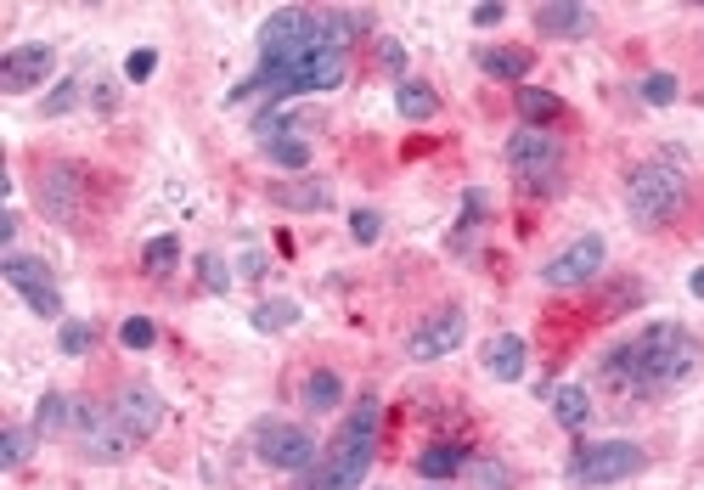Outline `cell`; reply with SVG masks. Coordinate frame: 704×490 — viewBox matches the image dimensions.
I'll list each match as a JSON object with an SVG mask.
<instances>
[{
	"instance_id": "cell-15",
	"label": "cell",
	"mask_w": 704,
	"mask_h": 490,
	"mask_svg": "<svg viewBox=\"0 0 704 490\" xmlns=\"http://www.w3.org/2000/svg\"><path fill=\"white\" fill-rule=\"evenodd\" d=\"M270 203H282V209H299V215H316L333 203V186L316 181V175H299V181H277L270 186Z\"/></svg>"
},
{
	"instance_id": "cell-20",
	"label": "cell",
	"mask_w": 704,
	"mask_h": 490,
	"mask_svg": "<svg viewBox=\"0 0 704 490\" xmlns=\"http://www.w3.org/2000/svg\"><path fill=\"white\" fill-rule=\"evenodd\" d=\"M304 406H310V412H338V400H344V378L333 373V366H316V373H310L304 378Z\"/></svg>"
},
{
	"instance_id": "cell-26",
	"label": "cell",
	"mask_w": 704,
	"mask_h": 490,
	"mask_svg": "<svg viewBox=\"0 0 704 490\" xmlns=\"http://www.w3.org/2000/svg\"><path fill=\"white\" fill-rule=\"evenodd\" d=\"M270 163H282V170H310V141L304 136H282V141H265Z\"/></svg>"
},
{
	"instance_id": "cell-28",
	"label": "cell",
	"mask_w": 704,
	"mask_h": 490,
	"mask_svg": "<svg viewBox=\"0 0 704 490\" xmlns=\"http://www.w3.org/2000/svg\"><path fill=\"white\" fill-rule=\"evenodd\" d=\"M28 452H34V429H7L0 434V468H23L28 463Z\"/></svg>"
},
{
	"instance_id": "cell-13",
	"label": "cell",
	"mask_w": 704,
	"mask_h": 490,
	"mask_svg": "<svg viewBox=\"0 0 704 490\" xmlns=\"http://www.w3.org/2000/svg\"><path fill=\"white\" fill-rule=\"evenodd\" d=\"M113 412H119V423H125L136 440H147V434H159V423H164V400L152 395L147 384H130L119 400H113Z\"/></svg>"
},
{
	"instance_id": "cell-9",
	"label": "cell",
	"mask_w": 704,
	"mask_h": 490,
	"mask_svg": "<svg viewBox=\"0 0 704 490\" xmlns=\"http://www.w3.org/2000/svg\"><path fill=\"white\" fill-rule=\"evenodd\" d=\"M85 186H91V170H80V163H46L41 170V209L57 226H80L85 220Z\"/></svg>"
},
{
	"instance_id": "cell-34",
	"label": "cell",
	"mask_w": 704,
	"mask_h": 490,
	"mask_svg": "<svg viewBox=\"0 0 704 490\" xmlns=\"http://www.w3.org/2000/svg\"><path fill=\"white\" fill-rule=\"evenodd\" d=\"M378 231H383L378 209H356V215H349V237H356V242H378Z\"/></svg>"
},
{
	"instance_id": "cell-21",
	"label": "cell",
	"mask_w": 704,
	"mask_h": 490,
	"mask_svg": "<svg viewBox=\"0 0 704 490\" xmlns=\"http://www.w3.org/2000/svg\"><path fill=\"white\" fill-rule=\"evenodd\" d=\"M553 418H558L564 429H586V418H592V395H586V384L553 389Z\"/></svg>"
},
{
	"instance_id": "cell-14",
	"label": "cell",
	"mask_w": 704,
	"mask_h": 490,
	"mask_svg": "<svg viewBox=\"0 0 704 490\" xmlns=\"http://www.w3.org/2000/svg\"><path fill=\"white\" fill-rule=\"evenodd\" d=\"M530 23H535L541 39H586V34H592V12H586V7H564V0L535 7Z\"/></svg>"
},
{
	"instance_id": "cell-31",
	"label": "cell",
	"mask_w": 704,
	"mask_h": 490,
	"mask_svg": "<svg viewBox=\"0 0 704 490\" xmlns=\"http://www.w3.org/2000/svg\"><path fill=\"white\" fill-rule=\"evenodd\" d=\"M119 344H125V350H152V344H159V327H152L147 316H130V321L119 327Z\"/></svg>"
},
{
	"instance_id": "cell-38",
	"label": "cell",
	"mask_w": 704,
	"mask_h": 490,
	"mask_svg": "<svg viewBox=\"0 0 704 490\" xmlns=\"http://www.w3.org/2000/svg\"><path fill=\"white\" fill-rule=\"evenodd\" d=\"M693 294L704 299V271H693Z\"/></svg>"
},
{
	"instance_id": "cell-5",
	"label": "cell",
	"mask_w": 704,
	"mask_h": 490,
	"mask_svg": "<svg viewBox=\"0 0 704 490\" xmlns=\"http://www.w3.org/2000/svg\"><path fill=\"white\" fill-rule=\"evenodd\" d=\"M648 457H643V445L632 440H598V445H575V457H569V479L586 485V490H598V485H620V479H632L643 474Z\"/></svg>"
},
{
	"instance_id": "cell-33",
	"label": "cell",
	"mask_w": 704,
	"mask_h": 490,
	"mask_svg": "<svg viewBox=\"0 0 704 490\" xmlns=\"http://www.w3.org/2000/svg\"><path fill=\"white\" fill-rule=\"evenodd\" d=\"M152 73H159V52H152V46L125 57V79H130V86H141V79H152Z\"/></svg>"
},
{
	"instance_id": "cell-25",
	"label": "cell",
	"mask_w": 704,
	"mask_h": 490,
	"mask_svg": "<svg viewBox=\"0 0 704 490\" xmlns=\"http://www.w3.org/2000/svg\"><path fill=\"white\" fill-rule=\"evenodd\" d=\"M299 321V305L293 299H265L259 310H254V327L259 333H282V327H293Z\"/></svg>"
},
{
	"instance_id": "cell-1",
	"label": "cell",
	"mask_w": 704,
	"mask_h": 490,
	"mask_svg": "<svg viewBox=\"0 0 704 490\" xmlns=\"http://www.w3.org/2000/svg\"><path fill=\"white\" fill-rule=\"evenodd\" d=\"M704 366L699 333H688L682 321H654L632 344H614L598 366V384L625 395V400H654L665 389H682Z\"/></svg>"
},
{
	"instance_id": "cell-4",
	"label": "cell",
	"mask_w": 704,
	"mask_h": 490,
	"mask_svg": "<svg viewBox=\"0 0 704 490\" xmlns=\"http://www.w3.org/2000/svg\"><path fill=\"white\" fill-rule=\"evenodd\" d=\"M507 170L519 175V186L524 192H558L564 186V141L553 136V130H535V125H524V130H513L507 136Z\"/></svg>"
},
{
	"instance_id": "cell-18",
	"label": "cell",
	"mask_w": 704,
	"mask_h": 490,
	"mask_svg": "<svg viewBox=\"0 0 704 490\" xmlns=\"http://www.w3.org/2000/svg\"><path fill=\"white\" fill-rule=\"evenodd\" d=\"M513 107H519L524 125H535V130H553L558 118H564V102L553 91H541V86H519L513 91Z\"/></svg>"
},
{
	"instance_id": "cell-6",
	"label": "cell",
	"mask_w": 704,
	"mask_h": 490,
	"mask_svg": "<svg viewBox=\"0 0 704 490\" xmlns=\"http://www.w3.org/2000/svg\"><path fill=\"white\" fill-rule=\"evenodd\" d=\"M73 429H80L85 463H125L136 445H141V440L119 423V412H113V406H96V400H80V418H73Z\"/></svg>"
},
{
	"instance_id": "cell-35",
	"label": "cell",
	"mask_w": 704,
	"mask_h": 490,
	"mask_svg": "<svg viewBox=\"0 0 704 490\" xmlns=\"http://www.w3.org/2000/svg\"><path fill=\"white\" fill-rule=\"evenodd\" d=\"M73 107H80V79H62V86L46 96V113L57 118V113H73Z\"/></svg>"
},
{
	"instance_id": "cell-24",
	"label": "cell",
	"mask_w": 704,
	"mask_h": 490,
	"mask_svg": "<svg viewBox=\"0 0 704 490\" xmlns=\"http://www.w3.org/2000/svg\"><path fill=\"white\" fill-rule=\"evenodd\" d=\"M141 265H147L152 276H170V271L181 265V237H152L147 249H141Z\"/></svg>"
},
{
	"instance_id": "cell-2",
	"label": "cell",
	"mask_w": 704,
	"mask_h": 490,
	"mask_svg": "<svg viewBox=\"0 0 704 490\" xmlns=\"http://www.w3.org/2000/svg\"><path fill=\"white\" fill-rule=\"evenodd\" d=\"M378 423H383L378 395H361L356 412L338 423V434L327 440V452L299 474L293 490H361V479L372 474V457H378Z\"/></svg>"
},
{
	"instance_id": "cell-17",
	"label": "cell",
	"mask_w": 704,
	"mask_h": 490,
	"mask_svg": "<svg viewBox=\"0 0 704 490\" xmlns=\"http://www.w3.org/2000/svg\"><path fill=\"white\" fill-rule=\"evenodd\" d=\"M480 68H485L491 79H501V86H524L530 68H535V57L519 52V46H485V52H480Z\"/></svg>"
},
{
	"instance_id": "cell-36",
	"label": "cell",
	"mask_w": 704,
	"mask_h": 490,
	"mask_svg": "<svg viewBox=\"0 0 704 490\" xmlns=\"http://www.w3.org/2000/svg\"><path fill=\"white\" fill-rule=\"evenodd\" d=\"M378 62H383L389 73H401V68H406V52H401V39H383V46H378Z\"/></svg>"
},
{
	"instance_id": "cell-10",
	"label": "cell",
	"mask_w": 704,
	"mask_h": 490,
	"mask_svg": "<svg viewBox=\"0 0 704 490\" xmlns=\"http://www.w3.org/2000/svg\"><path fill=\"white\" fill-rule=\"evenodd\" d=\"M0 276H7L12 288L28 299V310L41 316V321H57V316H62V294H57V282H51V265H46V260H34V254H7V260H0Z\"/></svg>"
},
{
	"instance_id": "cell-16",
	"label": "cell",
	"mask_w": 704,
	"mask_h": 490,
	"mask_svg": "<svg viewBox=\"0 0 704 490\" xmlns=\"http://www.w3.org/2000/svg\"><path fill=\"white\" fill-rule=\"evenodd\" d=\"M524 355H530V344H524L519 333H496V339L485 344V373L501 378V384H519V378H524Z\"/></svg>"
},
{
	"instance_id": "cell-27",
	"label": "cell",
	"mask_w": 704,
	"mask_h": 490,
	"mask_svg": "<svg viewBox=\"0 0 704 490\" xmlns=\"http://www.w3.org/2000/svg\"><path fill=\"white\" fill-rule=\"evenodd\" d=\"M637 91H643V102H648V107H671V102L682 96L677 73H665V68H659V73H643V86H637Z\"/></svg>"
},
{
	"instance_id": "cell-22",
	"label": "cell",
	"mask_w": 704,
	"mask_h": 490,
	"mask_svg": "<svg viewBox=\"0 0 704 490\" xmlns=\"http://www.w3.org/2000/svg\"><path fill=\"white\" fill-rule=\"evenodd\" d=\"M395 107L401 118H412V125H423V118H435L440 113V96L423 86V79H401V91H395Z\"/></svg>"
},
{
	"instance_id": "cell-30",
	"label": "cell",
	"mask_w": 704,
	"mask_h": 490,
	"mask_svg": "<svg viewBox=\"0 0 704 490\" xmlns=\"http://www.w3.org/2000/svg\"><path fill=\"white\" fill-rule=\"evenodd\" d=\"M96 344V327H85V321H62V333H57V350L62 355H85Z\"/></svg>"
},
{
	"instance_id": "cell-3",
	"label": "cell",
	"mask_w": 704,
	"mask_h": 490,
	"mask_svg": "<svg viewBox=\"0 0 704 490\" xmlns=\"http://www.w3.org/2000/svg\"><path fill=\"white\" fill-rule=\"evenodd\" d=\"M682 203H688V175H682V163L671 152L637 163L632 181H625V215H632L643 231L665 226V220L682 209Z\"/></svg>"
},
{
	"instance_id": "cell-23",
	"label": "cell",
	"mask_w": 704,
	"mask_h": 490,
	"mask_svg": "<svg viewBox=\"0 0 704 490\" xmlns=\"http://www.w3.org/2000/svg\"><path fill=\"white\" fill-rule=\"evenodd\" d=\"M73 418H80V400L62 395V389H51V395L41 400V412H34V434H57V429H68Z\"/></svg>"
},
{
	"instance_id": "cell-37",
	"label": "cell",
	"mask_w": 704,
	"mask_h": 490,
	"mask_svg": "<svg viewBox=\"0 0 704 490\" xmlns=\"http://www.w3.org/2000/svg\"><path fill=\"white\" fill-rule=\"evenodd\" d=\"M507 18V7H474V29H496Z\"/></svg>"
},
{
	"instance_id": "cell-7",
	"label": "cell",
	"mask_w": 704,
	"mask_h": 490,
	"mask_svg": "<svg viewBox=\"0 0 704 490\" xmlns=\"http://www.w3.org/2000/svg\"><path fill=\"white\" fill-rule=\"evenodd\" d=\"M254 457H259L265 468H282V474H304L310 463L322 457V445H316V434H310V429H299V423L265 418V423L254 429Z\"/></svg>"
},
{
	"instance_id": "cell-12",
	"label": "cell",
	"mask_w": 704,
	"mask_h": 490,
	"mask_svg": "<svg viewBox=\"0 0 704 490\" xmlns=\"http://www.w3.org/2000/svg\"><path fill=\"white\" fill-rule=\"evenodd\" d=\"M57 68V52L51 46H12L0 57V91L7 96H28L34 86H46Z\"/></svg>"
},
{
	"instance_id": "cell-11",
	"label": "cell",
	"mask_w": 704,
	"mask_h": 490,
	"mask_svg": "<svg viewBox=\"0 0 704 490\" xmlns=\"http://www.w3.org/2000/svg\"><path fill=\"white\" fill-rule=\"evenodd\" d=\"M462 339H468V316H462L457 305H446V310H435V316H428L417 333L406 339V355H412V361H440V355H451Z\"/></svg>"
},
{
	"instance_id": "cell-29",
	"label": "cell",
	"mask_w": 704,
	"mask_h": 490,
	"mask_svg": "<svg viewBox=\"0 0 704 490\" xmlns=\"http://www.w3.org/2000/svg\"><path fill=\"white\" fill-rule=\"evenodd\" d=\"M485 226V192H468L462 197V220H457V237H451V249H462L468 231H480Z\"/></svg>"
},
{
	"instance_id": "cell-19",
	"label": "cell",
	"mask_w": 704,
	"mask_h": 490,
	"mask_svg": "<svg viewBox=\"0 0 704 490\" xmlns=\"http://www.w3.org/2000/svg\"><path fill=\"white\" fill-rule=\"evenodd\" d=\"M462 468H468V445H457V440H440V445H428V452H417L423 479H451Z\"/></svg>"
},
{
	"instance_id": "cell-8",
	"label": "cell",
	"mask_w": 704,
	"mask_h": 490,
	"mask_svg": "<svg viewBox=\"0 0 704 490\" xmlns=\"http://www.w3.org/2000/svg\"><path fill=\"white\" fill-rule=\"evenodd\" d=\"M603 260H609V242L598 237V231H586V237H575L569 249H558L553 260L541 265V282L546 288H586V282H598V271H603Z\"/></svg>"
},
{
	"instance_id": "cell-32",
	"label": "cell",
	"mask_w": 704,
	"mask_h": 490,
	"mask_svg": "<svg viewBox=\"0 0 704 490\" xmlns=\"http://www.w3.org/2000/svg\"><path fill=\"white\" fill-rule=\"evenodd\" d=\"M198 282H204L209 294H226V288H231V271H226V260H220V254H204V260H198Z\"/></svg>"
}]
</instances>
